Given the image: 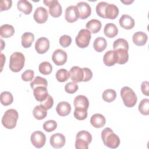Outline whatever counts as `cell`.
Here are the masks:
<instances>
[{"mask_svg": "<svg viewBox=\"0 0 149 149\" xmlns=\"http://www.w3.org/2000/svg\"><path fill=\"white\" fill-rule=\"evenodd\" d=\"M97 15L104 19H115L119 15V9L114 4L106 2H99L95 8Z\"/></svg>", "mask_w": 149, "mask_h": 149, "instance_id": "6da1fadb", "label": "cell"}, {"mask_svg": "<svg viewBox=\"0 0 149 149\" xmlns=\"http://www.w3.org/2000/svg\"><path fill=\"white\" fill-rule=\"evenodd\" d=\"M69 77L71 80L75 83L81 81H88L93 77L91 70L87 68H81L79 66H73L69 71Z\"/></svg>", "mask_w": 149, "mask_h": 149, "instance_id": "7a4b0ae2", "label": "cell"}, {"mask_svg": "<svg viewBox=\"0 0 149 149\" xmlns=\"http://www.w3.org/2000/svg\"><path fill=\"white\" fill-rule=\"evenodd\" d=\"M101 139L104 145L111 148H116L120 144L119 137L109 127H106L101 132Z\"/></svg>", "mask_w": 149, "mask_h": 149, "instance_id": "3957f363", "label": "cell"}, {"mask_svg": "<svg viewBox=\"0 0 149 149\" xmlns=\"http://www.w3.org/2000/svg\"><path fill=\"white\" fill-rule=\"evenodd\" d=\"M120 96L122 98L124 105L126 107H133L137 101V97L134 91L127 86H125L121 88Z\"/></svg>", "mask_w": 149, "mask_h": 149, "instance_id": "277c9868", "label": "cell"}, {"mask_svg": "<svg viewBox=\"0 0 149 149\" xmlns=\"http://www.w3.org/2000/svg\"><path fill=\"white\" fill-rule=\"evenodd\" d=\"M25 58L24 55L19 52H13L10 56L9 69L13 72H20L24 67Z\"/></svg>", "mask_w": 149, "mask_h": 149, "instance_id": "5b68a950", "label": "cell"}, {"mask_svg": "<svg viewBox=\"0 0 149 149\" xmlns=\"http://www.w3.org/2000/svg\"><path fill=\"white\" fill-rule=\"evenodd\" d=\"M19 118L17 111L14 109H9L6 111L2 118L3 126L9 129L15 127Z\"/></svg>", "mask_w": 149, "mask_h": 149, "instance_id": "8992f818", "label": "cell"}, {"mask_svg": "<svg viewBox=\"0 0 149 149\" xmlns=\"http://www.w3.org/2000/svg\"><path fill=\"white\" fill-rule=\"evenodd\" d=\"M92 141V136L87 131L81 130L76 136L75 148L77 149H87L88 144Z\"/></svg>", "mask_w": 149, "mask_h": 149, "instance_id": "52a82bcc", "label": "cell"}, {"mask_svg": "<svg viewBox=\"0 0 149 149\" xmlns=\"http://www.w3.org/2000/svg\"><path fill=\"white\" fill-rule=\"evenodd\" d=\"M91 38V32L87 29H81L76 37L75 42L77 47L84 48L88 46Z\"/></svg>", "mask_w": 149, "mask_h": 149, "instance_id": "ba28073f", "label": "cell"}, {"mask_svg": "<svg viewBox=\"0 0 149 149\" xmlns=\"http://www.w3.org/2000/svg\"><path fill=\"white\" fill-rule=\"evenodd\" d=\"M43 2L46 6H48L49 13L51 16L58 17L61 15L62 12V6L57 0H44Z\"/></svg>", "mask_w": 149, "mask_h": 149, "instance_id": "9c48e42d", "label": "cell"}, {"mask_svg": "<svg viewBox=\"0 0 149 149\" xmlns=\"http://www.w3.org/2000/svg\"><path fill=\"white\" fill-rule=\"evenodd\" d=\"M30 140L32 144L35 147L40 148L44 146L46 141V137L42 132L36 131L31 134Z\"/></svg>", "mask_w": 149, "mask_h": 149, "instance_id": "30bf717a", "label": "cell"}, {"mask_svg": "<svg viewBox=\"0 0 149 149\" xmlns=\"http://www.w3.org/2000/svg\"><path fill=\"white\" fill-rule=\"evenodd\" d=\"M67 58L66 52L61 49H56L52 55V60L57 66L64 65L66 62Z\"/></svg>", "mask_w": 149, "mask_h": 149, "instance_id": "8fae6325", "label": "cell"}, {"mask_svg": "<svg viewBox=\"0 0 149 149\" xmlns=\"http://www.w3.org/2000/svg\"><path fill=\"white\" fill-rule=\"evenodd\" d=\"M48 13L47 10L42 6L38 7L33 15L34 20L38 24L44 23L48 19Z\"/></svg>", "mask_w": 149, "mask_h": 149, "instance_id": "7c38bea8", "label": "cell"}, {"mask_svg": "<svg viewBox=\"0 0 149 149\" xmlns=\"http://www.w3.org/2000/svg\"><path fill=\"white\" fill-rule=\"evenodd\" d=\"M65 17L66 20L69 23L77 21L79 17V13L77 7L73 5L68 6L65 10Z\"/></svg>", "mask_w": 149, "mask_h": 149, "instance_id": "4fadbf2b", "label": "cell"}, {"mask_svg": "<svg viewBox=\"0 0 149 149\" xmlns=\"http://www.w3.org/2000/svg\"><path fill=\"white\" fill-rule=\"evenodd\" d=\"M49 48V41L46 37L39 38L35 43V49L40 54H45Z\"/></svg>", "mask_w": 149, "mask_h": 149, "instance_id": "5bb4252c", "label": "cell"}, {"mask_svg": "<svg viewBox=\"0 0 149 149\" xmlns=\"http://www.w3.org/2000/svg\"><path fill=\"white\" fill-rule=\"evenodd\" d=\"M66 139L63 134L57 133L52 134L49 140L51 146L55 148H62L65 144Z\"/></svg>", "mask_w": 149, "mask_h": 149, "instance_id": "9a60e30c", "label": "cell"}, {"mask_svg": "<svg viewBox=\"0 0 149 149\" xmlns=\"http://www.w3.org/2000/svg\"><path fill=\"white\" fill-rule=\"evenodd\" d=\"M76 7L79 13V17L81 19H86L88 17L91 13V8L88 3L86 2H79Z\"/></svg>", "mask_w": 149, "mask_h": 149, "instance_id": "2e32d148", "label": "cell"}, {"mask_svg": "<svg viewBox=\"0 0 149 149\" xmlns=\"http://www.w3.org/2000/svg\"><path fill=\"white\" fill-rule=\"evenodd\" d=\"M118 62V56L115 50L107 51L103 56V62L107 66H113Z\"/></svg>", "mask_w": 149, "mask_h": 149, "instance_id": "e0dca14e", "label": "cell"}, {"mask_svg": "<svg viewBox=\"0 0 149 149\" xmlns=\"http://www.w3.org/2000/svg\"><path fill=\"white\" fill-rule=\"evenodd\" d=\"M33 95L35 99L38 102L44 101L47 97L48 93L46 87L38 86L33 89Z\"/></svg>", "mask_w": 149, "mask_h": 149, "instance_id": "ac0fdd59", "label": "cell"}, {"mask_svg": "<svg viewBox=\"0 0 149 149\" xmlns=\"http://www.w3.org/2000/svg\"><path fill=\"white\" fill-rule=\"evenodd\" d=\"M71 106L66 101H62L58 104L56 107V111L61 116H66L71 112Z\"/></svg>", "mask_w": 149, "mask_h": 149, "instance_id": "d6986e66", "label": "cell"}, {"mask_svg": "<svg viewBox=\"0 0 149 149\" xmlns=\"http://www.w3.org/2000/svg\"><path fill=\"white\" fill-rule=\"evenodd\" d=\"M120 26L126 30H130L134 26V20L132 17L128 15H123L119 19Z\"/></svg>", "mask_w": 149, "mask_h": 149, "instance_id": "ffe728a7", "label": "cell"}, {"mask_svg": "<svg viewBox=\"0 0 149 149\" xmlns=\"http://www.w3.org/2000/svg\"><path fill=\"white\" fill-rule=\"evenodd\" d=\"M90 123L93 127L95 128H101L105 125L106 119L100 113H95L91 117Z\"/></svg>", "mask_w": 149, "mask_h": 149, "instance_id": "44dd1931", "label": "cell"}, {"mask_svg": "<svg viewBox=\"0 0 149 149\" xmlns=\"http://www.w3.org/2000/svg\"><path fill=\"white\" fill-rule=\"evenodd\" d=\"M147 35L143 31H137L135 33L132 37L133 43L137 46L144 45L147 41Z\"/></svg>", "mask_w": 149, "mask_h": 149, "instance_id": "7402d4cb", "label": "cell"}, {"mask_svg": "<svg viewBox=\"0 0 149 149\" xmlns=\"http://www.w3.org/2000/svg\"><path fill=\"white\" fill-rule=\"evenodd\" d=\"M73 104L75 108H80L87 109L89 107V101L88 98L83 95H79L76 97L73 101Z\"/></svg>", "mask_w": 149, "mask_h": 149, "instance_id": "603a6c76", "label": "cell"}, {"mask_svg": "<svg viewBox=\"0 0 149 149\" xmlns=\"http://www.w3.org/2000/svg\"><path fill=\"white\" fill-rule=\"evenodd\" d=\"M17 8L19 10L25 15H29L33 9L31 3L26 0H20L17 3Z\"/></svg>", "mask_w": 149, "mask_h": 149, "instance_id": "cb8c5ba5", "label": "cell"}, {"mask_svg": "<svg viewBox=\"0 0 149 149\" xmlns=\"http://www.w3.org/2000/svg\"><path fill=\"white\" fill-rule=\"evenodd\" d=\"M104 33L106 37L108 38H113L117 36L118 29L116 26L112 23L105 24L104 29Z\"/></svg>", "mask_w": 149, "mask_h": 149, "instance_id": "d4e9b609", "label": "cell"}, {"mask_svg": "<svg viewBox=\"0 0 149 149\" xmlns=\"http://www.w3.org/2000/svg\"><path fill=\"white\" fill-rule=\"evenodd\" d=\"M101 26L102 24L101 22L97 19H91L86 24L87 29L94 34L98 33L101 30Z\"/></svg>", "mask_w": 149, "mask_h": 149, "instance_id": "484cf974", "label": "cell"}, {"mask_svg": "<svg viewBox=\"0 0 149 149\" xmlns=\"http://www.w3.org/2000/svg\"><path fill=\"white\" fill-rule=\"evenodd\" d=\"M34 41V35L32 33L26 32L24 33L22 36V45L25 48L30 47Z\"/></svg>", "mask_w": 149, "mask_h": 149, "instance_id": "4316f807", "label": "cell"}, {"mask_svg": "<svg viewBox=\"0 0 149 149\" xmlns=\"http://www.w3.org/2000/svg\"><path fill=\"white\" fill-rule=\"evenodd\" d=\"M15 33L14 27L8 24H5L0 27V35L3 38H9L12 37Z\"/></svg>", "mask_w": 149, "mask_h": 149, "instance_id": "83f0119b", "label": "cell"}, {"mask_svg": "<svg viewBox=\"0 0 149 149\" xmlns=\"http://www.w3.org/2000/svg\"><path fill=\"white\" fill-rule=\"evenodd\" d=\"M33 115L36 119L42 120L47 116V110L40 104L34 107L33 111Z\"/></svg>", "mask_w": 149, "mask_h": 149, "instance_id": "f1b7e54d", "label": "cell"}, {"mask_svg": "<svg viewBox=\"0 0 149 149\" xmlns=\"http://www.w3.org/2000/svg\"><path fill=\"white\" fill-rule=\"evenodd\" d=\"M118 56L117 63L123 65L126 63L129 59L128 50L125 48H118L115 50Z\"/></svg>", "mask_w": 149, "mask_h": 149, "instance_id": "f546056e", "label": "cell"}, {"mask_svg": "<svg viewBox=\"0 0 149 149\" xmlns=\"http://www.w3.org/2000/svg\"><path fill=\"white\" fill-rule=\"evenodd\" d=\"M107 46V40L102 37H98L96 38L93 42L94 49L98 52H102L105 49Z\"/></svg>", "mask_w": 149, "mask_h": 149, "instance_id": "4dcf8cb0", "label": "cell"}, {"mask_svg": "<svg viewBox=\"0 0 149 149\" xmlns=\"http://www.w3.org/2000/svg\"><path fill=\"white\" fill-rule=\"evenodd\" d=\"M1 102L4 106L10 105L13 101V97L12 94L9 91H3L0 96Z\"/></svg>", "mask_w": 149, "mask_h": 149, "instance_id": "1f68e13d", "label": "cell"}, {"mask_svg": "<svg viewBox=\"0 0 149 149\" xmlns=\"http://www.w3.org/2000/svg\"><path fill=\"white\" fill-rule=\"evenodd\" d=\"M102 97L105 101L107 102H111L116 98V93L114 90L107 89L103 92Z\"/></svg>", "mask_w": 149, "mask_h": 149, "instance_id": "d6a6232c", "label": "cell"}, {"mask_svg": "<svg viewBox=\"0 0 149 149\" xmlns=\"http://www.w3.org/2000/svg\"><path fill=\"white\" fill-rule=\"evenodd\" d=\"M39 72L44 75H48L52 71V66L49 62H43L39 65Z\"/></svg>", "mask_w": 149, "mask_h": 149, "instance_id": "836d02e7", "label": "cell"}, {"mask_svg": "<svg viewBox=\"0 0 149 149\" xmlns=\"http://www.w3.org/2000/svg\"><path fill=\"white\" fill-rule=\"evenodd\" d=\"M47 84L48 83L47 80L40 76H36L30 83V86L33 90L38 86H44L47 87Z\"/></svg>", "mask_w": 149, "mask_h": 149, "instance_id": "e575fe53", "label": "cell"}, {"mask_svg": "<svg viewBox=\"0 0 149 149\" xmlns=\"http://www.w3.org/2000/svg\"><path fill=\"white\" fill-rule=\"evenodd\" d=\"M56 79L59 82H65L69 77V73L65 69H60L56 73Z\"/></svg>", "mask_w": 149, "mask_h": 149, "instance_id": "d590c367", "label": "cell"}, {"mask_svg": "<svg viewBox=\"0 0 149 149\" xmlns=\"http://www.w3.org/2000/svg\"><path fill=\"white\" fill-rule=\"evenodd\" d=\"M139 112L144 115H148L149 114V100L145 98L142 100L139 105Z\"/></svg>", "mask_w": 149, "mask_h": 149, "instance_id": "8d00e7d4", "label": "cell"}, {"mask_svg": "<svg viewBox=\"0 0 149 149\" xmlns=\"http://www.w3.org/2000/svg\"><path fill=\"white\" fill-rule=\"evenodd\" d=\"M73 115L74 118L77 120H84L87 117V109L80 108H75Z\"/></svg>", "mask_w": 149, "mask_h": 149, "instance_id": "74e56055", "label": "cell"}, {"mask_svg": "<svg viewBox=\"0 0 149 149\" xmlns=\"http://www.w3.org/2000/svg\"><path fill=\"white\" fill-rule=\"evenodd\" d=\"M113 50L117 49L118 48H125L129 49V44L127 41L124 38H118L116 40L113 44Z\"/></svg>", "mask_w": 149, "mask_h": 149, "instance_id": "f35d334b", "label": "cell"}, {"mask_svg": "<svg viewBox=\"0 0 149 149\" xmlns=\"http://www.w3.org/2000/svg\"><path fill=\"white\" fill-rule=\"evenodd\" d=\"M57 127V123L54 120H48L43 124V129L47 132H51Z\"/></svg>", "mask_w": 149, "mask_h": 149, "instance_id": "ab89813d", "label": "cell"}, {"mask_svg": "<svg viewBox=\"0 0 149 149\" xmlns=\"http://www.w3.org/2000/svg\"><path fill=\"white\" fill-rule=\"evenodd\" d=\"M78 85L75 82H68L65 86V90L69 94H73L78 90Z\"/></svg>", "mask_w": 149, "mask_h": 149, "instance_id": "60d3db41", "label": "cell"}, {"mask_svg": "<svg viewBox=\"0 0 149 149\" xmlns=\"http://www.w3.org/2000/svg\"><path fill=\"white\" fill-rule=\"evenodd\" d=\"M60 45L64 48L69 47L72 43V38L68 35H63L59 38Z\"/></svg>", "mask_w": 149, "mask_h": 149, "instance_id": "b9f144b4", "label": "cell"}, {"mask_svg": "<svg viewBox=\"0 0 149 149\" xmlns=\"http://www.w3.org/2000/svg\"><path fill=\"white\" fill-rule=\"evenodd\" d=\"M34 76V72L33 70L28 69L22 74V79L24 81H32Z\"/></svg>", "mask_w": 149, "mask_h": 149, "instance_id": "7bdbcfd3", "label": "cell"}, {"mask_svg": "<svg viewBox=\"0 0 149 149\" xmlns=\"http://www.w3.org/2000/svg\"><path fill=\"white\" fill-rule=\"evenodd\" d=\"M40 103H41V105H42L47 110H48L51 109L53 106L54 100H53V98L50 95L48 94L46 99L44 101L41 102Z\"/></svg>", "mask_w": 149, "mask_h": 149, "instance_id": "ee69618b", "label": "cell"}, {"mask_svg": "<svg viewBox=\"0 0 149 149\" xmlns=\"http://www.w3.org/2000/svg\"><path fill=\"white\" fill-rule=\"evenodd\" d=\"M12 5V1L11 0H2L1 1L0 8L1 11L6 10L10 9Z\"/></svg>", "mask_w": 149, "mask_h": 149, "instance_id": "f6af8a7d", "label": "cell"}, {"mask_svg": "<svg viewBox=\"0 0 149 149\" xmlns=\"http://www.w3.org/2000/svg\"><path fill=\"white\" fill-rule=\"evenodd\" d=\"M148 88H149V82L147 81H143L141 84V90L142 93L148 96Z\"/></svg>", "mask_w": 149, "mask_h": 149, "instance_id": "bcb514c9", "label": "cell"}, {"mask_svg": "<svg viewBox=\"0 0 149 149\" xmlns=\"http://www.w3.org/2000/svg\"><path fill=\"white\" fill-rule=\"evenodd\" d=\"M120 2L125 5H129L132 3H133L134 1H130V0H127V1H120Z\"/></svg>", "mask_w": 149, "mask_h": 149, "instance_id": "7dc6e473", "label": "cell"}]
</instances>
